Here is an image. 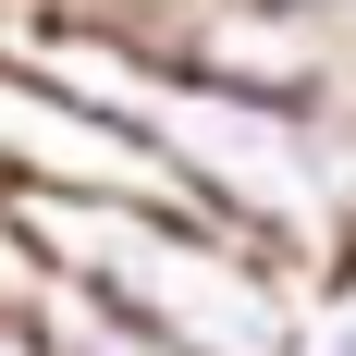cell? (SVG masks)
Segmentation results:
<instances>
[{"label": "cell", "mask_w": 356, "mask_h": 356, "mask_svg": "<svg viewBox=\"0 0 356 356\" xmlns=\"http://www.w3.org/2000/svg\"><path fill=\"white\" fill-rule=\"evenodd\" d=\"M307 356H356V307H332V320L307 332Z\"/></svg>", "instance_id": "cell-1"}, {"label": "cell", "mask_w": 356, "mask_h": 356, "mask_svg": "<svg viewBox=\"0 0 356 356\" xmlns=\"http://www.w3.org/2000/svg\"><path fill=\"white\" fill-rule=\"evenodd\" d=\"M295 13H332V25H356V0H295Z\"/></svg>", "instance_id": "cell-2"}]
</instances>
